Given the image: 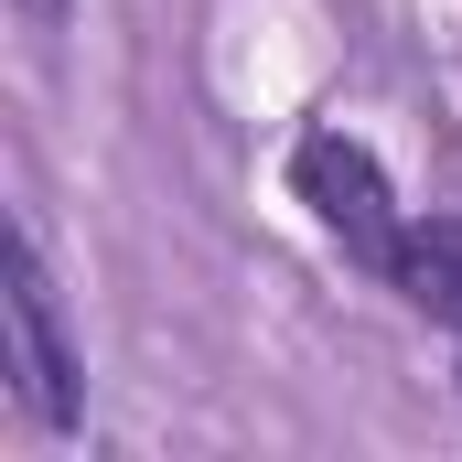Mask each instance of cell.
I'll return each instance as SVG.
<instances>
[{"instance_id":"obj_2","label":"cell","mask_w":462,"mask_h":462,"mask_svg":"<svg viewBox=\"0 0 462 462\" xmlns=\"http://www.w3.org/2000/svg\"><path fill=\"white\" fill-rule=\"evenodd\" d=\"M0 345H11V387H22V409H32L43 430H65V420H76V345H65V323H54V291H43V258H32V247H11Z\"/></svg>"},{"instance_id":"obj_3","label":"cell","mask_w":462,"mask_h":462,"mask_svg":"<svg viewBox=\"0 0 462 462\" xmlns=\"http://www.w3.org/2000/svg\"><path fill=\"white\" fill-rule=\"evenodd\" d=\"M398 291H409L430 323H452V334H462V216L409 226V247H398Z\"/></svg>"},{"instance_id":"obj_1","label":"cell","mask_w":462,"mask_h":462,"mask_svg":"<svg viewBox=\"0 0 462 462\" xmlns=\"http://www.w3.org/2000/svg\"><path fill=\"white\" fill-rule=\"evenodd\" d=\"M291 194L312 205V226L334 236L345 258H365L376 280H398L409 216H398V194H387V172H376V151H365L355 129H301V151H291Z\"/></svg>"}]
</instances>
